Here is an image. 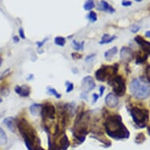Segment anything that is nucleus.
Listing matches in <instances>:
<instances>
[{"label": "nucleus", "mask_w": 150, "mask_h": 150, "mask_svg": "<svg viewBox=\"0 0 150 150\" xmlns=\"http://www.w3.org/2000/svg\"><path fill=\"white\" fill-rule=\"evenodd\" d=\"M116 39L115 36H109V35H105L102 37V40L100 42V44H106V43H109L112 41H113Z\"/></svg>", "instance_id": "obj_17"}, {"label": "nucleus", "mask_w": 150, "mask_h": 150, "mask_svg": "<svg viewBox=\"0 0 150 150\" xmlns=\"http://www.w3.org/2000/svg\"><path fill=\"white\" fill-rule=\"evenodd\" d=\"M1 101H2V100H1V99H0V102H1Z\"/></svg>", "instance_id": "obj_38"}, {"label": "nucleus", "mask_w": 150, "mask_h": 150, "mask_svg": "<svg viewBox=\"0 0 150 150\" xmlns=\"http://www.w3.org/2000/svg\"><path fill=\"white\" fill-rule=\"evenodd\" d=\"M146 76H147V79L150 82V65L147 66V68H146Z\"/></svg>", "instance_id": "obj_26"}, {"label": "nucleus", "mask_w": 150, "mask_h": 150, "mask_svg": "<svg viewBox=\"0 0 150 150\" xmlns=\"http://www.w3.org/2000/svg\"><path fill=\"white\" fill-rule=\"evenodd\" d=\"M2 64H3V60H2V58H0V67L2 66Z\"/></svg>", "instance_id": "obj_34"}, {"label": "nucleus", "mask_w": 150, "mask_h": 150, "mask_svg": "<svg viewBox=\"0 0 150 150\" xmlns=\"http://www.w3.org/2000/svg\"><path fill=\"white\" fill-rule=\"evenodd\" d=\"M3 124L7 126L11 132H15V127H16V124L14 122V119L13 117H7L4 119L3 120Z\"/></svg>", "instance_id": "obj_12"}, {"label": "nucleus", "mask_w": 150, "mask_h": 150, "mask_svg": "<svg viewBox=\"0 0 150 150\" xmlns=\"http://www.w3.org/2000/svg\"><path fill=\"white\" fill-rule=\"evenodd\" d=\"M93 97H94V101H93V104H94V103L96 102L97 99H98V95L96 94H93Z\"/></svg>", "instance_id": "obj_30"}, {"label": "nucleus", "mask_w": 150, "mask_h": 150, "mask_svg": "<svg viewBox=\"0 0 150 150\" xmlns=\"http://www.w3.org/2000/svg\"><path fill=\"white\" fill-rule=\"evenodd\" d=\"M66 85H67V89H66V92L67 93H70L71 91L73 90V88H74V85L73 83H66Z\"/></svg>", "instance_id": "obj_25"}, {"label": "nucleus", "mask_w": 150, "mask_h": 150, "mask_svg": "<svg viewBox=\"0 0 150 150\" xmlns=\"http://www.w3.org/2000/svg\"><path fill=\"white\" fill-rule=\"evenodd\" d=\"M47 91L48 93H50L51 94H53V96H55L57 98H61V94H58V92L54 90L53 88H51V87H48L47 88Z\"/></svg>", "instance_id": "obj_22"}, {"label": "nucleus", "mask_w": 150, "mask_h": 150, "mask_svg": "<svg viewBox=\"0 0 150 150\" xmlns=\"http://www.w3.org/2000/svg\"><path fill=\"white\" fill-rule=\"evenodd\" d=\"M54 42H55V44L58 45V46L64 47L65 44V39L61 36L56 37L55 39H54Z\"/></svg>", "instance_id": "obj_19"}, {"label": "nucleus", "mask_w": 150, "mask_h": 150, "mask_svg": "<svg viewBox=\"0 0 150 150\" xmlns=\"http://www.w3.org/2000/svg\"><path fill=\"white\" fill-rule=\"evenodd\" d=\"M19 41H20V39H19L18 36L13 37V42H15V43H17V42H19Z\"/></svg>", "instance_id": "obj_31"}, {"label": "nucleus", "mask_w": 150, "mask_h": 150, "mask_svg": "<svg viewBox=\"0 0 150 150\" xmlns=\"http://www.w3.org/2000/svg\"><path fill=\"white\" fill-rule=\"evenodd\" d=\"M94 7V0H88L87 3H85L84 9L86 10H90Z\"/></svg>", "instance_id": "obj_20"}, {"label": "nucleus", "mask_w": 150, "mask_h": 150, "mask_svg": "<svg viewBox=\"0 0 150 150\" xmlns=\"http://www.w3.org/2000/svg\"><path fill=\"white\" fill-rule=\"evenodd\" d=\"M146 59H147V56L146 55L138 56L137 61H136V62H137V64H142V63H143V62H144V61H145Z\"/></svg>", "instance_id": "obj_24"}, {"label": "nucleus", "mask_w": 150, "mask_h": 150, "mask_svg": "<svg viewBox=\"0 0 150 150\" xmlns=\"http://www.w3.org/2000/svg\"><path fill=\"white\" fill-rule=\"evenodd\" d=\"M134 40L137 42V43L139 45L140 47H142V49L143 50V51L145 52L146 54L148 55H150V42L145 40L142 36H136Z\"/></svg>", "instance_id": "obj_8"}, {"label": "nucleus", "mask_w": 150, "mask_h": 150, "mask_svg": "<svg viewBox=\"0 0 150 150\" xmlns=\"http://www.w3.org/2000/svg\"><path fill=\"white\" fill-rule=\"evenodd\" d=\"M61 143H62V149L65 150L68 149V147L69 146V142L68 138L66 137L65 135L64 136V138H62L61 139Z\"/></svg>", "instance_id": "obj_21"}, {"label": "nucleus", "mask_w": 150, "mask_h": 150, "mask_svg": "<svg viewBox=\"0 0 150 150\" xmlns=\"http://www.w3.org/2000/svg\"><path fill=\"white\" fill-rule=\"evenodd\" d=\"M135 1H136V2H142V1H143V0H135Z\"/></svg>", "instance_id": "obj_36"}, {"label": "nucleus", "mask_w": 150, "mask_h": 150, "mask_svg": "<svg viewBox=\"0 0 150 150\" xmlns=\"http://www.w3.org/2000/svg\"><path fill=\"white\" fill-rule=\"evenodd\" d=\"M117 52H118L117 47H114L111 48L110 50H108V51H106V53H105V58H106V59L108 60V61H110L111 58H112L114 55H116Z\"/></svg>", "instance_id": "obj_15"}, {"label": "nucleus", "mask_w": 150, "mask_h": 150, "mask_svg": "<svg viewBox=\"0 0 150 150\" xmlns=\"http://www.w3.org/2000/svg\"><path fill=\"white\" fill-rule=\"evenodd\" d=\"M104 90H105V87H100V95L101 96H102L103 95V93H104Z\"/></svg>", "instance_id": "obj_32"}, {"label": "nucleus", "mask_w": 150, "mask_h": 150, "mask_svg": "<svg viewBox=\"0 0 150 150\" xmlns=\"http://www.w3.org/2000/svg\"><path fill=\"white\" fill-rule=\"evenodd\" d=\"M7 143V136L4 130L0 127V145H5Z\"/></svg>", "instance_id": "obj_16"}, {"label": "nucleus", "mask_w": 150, "mask_h": 150, "mask_svg": "<svg viewBox=\"0 0 150 150\" xmlns=\"http://www.w3.org/2000/svg\"><path fill=\"white\" fill-rule=\"evenodd\" d=\"M95 83L94 81V79L93 77L90 76H86L83 79V81H82V87H83V90H84L85 93L90 92V90H92L95 88Z\"/></svg>", "instance_id": "obj_7"}, {"label": "nucleus", "mask_w": 150, "mask_h": 150, "mask_svg": "<svg viewBox=\"0 0 150 150\" xmlns=\"http://www.w3.org/2000/svg\"><path fill=\"white\" fill-rule=\"evenodd\" d=\"M120 58L123 62L127 63L133 59V53L131 50L128 47H123L120 50Z\"/></svg>", "instance_id": "obj_9"}, {"label": "nucleus", "mask_w": 150, "mask_h": 150, "mask_svg": "<svg viewBox=\"0 0 150 150\" xmlns=\"http://www.w3.org/2000/svg\"><path fill=\"white\" fill-rule=\"evenodd\" d=\"M105 126H106V132L110 137L116 139L128 138L129 137V131L122 123L121 117L119 115L108 117Z\"/></svg>", "instance_id": "obj_1"}, {"label": "nucleus", "mask_w": 150, "mask_h": 150, "mask_svg": "<svg viewBox=\"0 0 150 150\" xmlns=\"http://www.w3.org/2000/svg\"><path fill=\"white\" fill-rule=\"evenodd\" d=\"M72 47L76 50H83L84 48V42H77L74 40L72 42Z\"/></svg>", "instance_id": "obj_18"}, {"label": "nucleus", "mask_w": 150, "mask_h": 150, "mask_svg": "<svg viewBox=\"0 0 150 150\" xmlns=\"http://www.w3.org/2000/svg\"><path fill=\"white\" fill-rule=\"evenodd\" d=\"M98 10H99L106 11V12H109V13H113L115 10H114L109 4L106 1H101L99 3V6H98Z\"/></svg>", "instance_id": "obj_13"}, {"label": "nucleus", "mask_w": 150, "mask_h": 150, "mask_svg": "<svg viewBox=\"0 0 150 150\" xmlns=\"http://www.w3.org/2000/svg\"><path fill=\"white\" fill-rule=\"evenodd\" d=\"M42 106L40 104H34L30 106V112L33 116H39L40 113H42Z\"/></svg>", "instance_id": "obj_14"}, {"label": "nucleus", "mask_w": 150, "mask_h": 150, "mask_svg": "<svg viewBox=\"0 0 150 150\" xmlns=\"http://www.w3.org/2000/svg\"><path fill=\"white\" fill-rule=\"evenodd\" d=\"M88 18L90 21H92V22H94V21H97V14L94 11H90L89 13V15H88Z\"/></svg>", "instance_id": "obj_23"}, {"label": "nucleus", "mask_w": 150, "mask_h": 150, "mask_svg": "<svg viewBox=\"0 0 150 150\" xmlns=\"http://www.w3.org/2000/svg\"><path fill=\"white\" fill-rule=\"evenodd\" d=\"M148 132H149V134L150 135V125L148 126Z\"/></svg>", "instance_id": "obj_35"}, {"label": "nucleus", "mask_w": 150, "mask_h": 150, "mask_svg": "<svg viewBox=\"0 0 150 150\" xmlns=\"http://www.w3.org/2000/svg\"><path fill=\"white\" fill-rule=\"evenodd\" d=\"M37 150H43V149H38Z\"/></svg>", "instance_id": "obj_37"}, {"label": "nucleus", "mask_w": 150, "mask_h": 150, "mask_svg": "<svg viewBox=\"0 0 150 150\" xmlns=\"http://www.w3.org/2000/svg\"><path fill=\"white\" fill-rule=\"evenodd\" d=\"M15 91L17 94H19L21 97H28L30 94L31 90L27 86H22V87L17 86L15 87Z\"/></svg>", "instance_id": "obj_11"}, {"label": "nucleus", "mask_w": 150, "mask_h": 150, "mask_svg": "<svg viewBox=\"0 0 150 150\" xmlns=\"http://www.w3.org/2000/svg\"><path fill=\"white\" fill-rule=\"evenodd\" d=\"M145 35L147 37H149L150 38V31H149V32H147L146 33H145Z\"/></svg>", "instance_id": "obj_33"}, {"label": "nucleus", "mask_w": 150, "mask_h": 150, "mask_svg": "<svg viewBox=\"0 0 150 150\" xmlns=\"http://www.w3.org/2000/svg\"><path fill=\"white\" fill-rule=\"evenodd\" d=\"M106 104L110 108H115L119 104L118 97L112 93H109L106 97Z\"/></svg>", "instance_id": "obj_10"}, {"label": "nucleus", "mask_w": 150, "mask_h": 150, "mask_svg": "<svg viewBox=\"0 0 150 150\" xmlns=\"http://www.w3.org/2000/svg\"><path fill=\"white\" fill-rule=\"evenodd\" d=\"M109 66H104L98 69L96 72H95V76L97 80L101 82H105L107 79H109V76L111 75L116 74L115 72H109Z\"/></svg>", "instance_id": "obj_5"}, {"label": "nucleus", "mask_w": 150, "mask_h": 150, "mask_svg": "<svg viewBox=\"0 0 150 150\" xmlns=\"http://www.w3.org/2000/svg\"><path fill=\"white\" fill-rule=\"evenodd\" d=\"M130 91L137 99H145L149 97L150 86L140 79H135L130 83Z\"/></svg>", "instance_id": "obj_2"}, {"label": "nucleus", "mask_w": 150, "mask_h": 150, "mask_svg": "<svg viewBox=\"0 0 150 150\" xmlns=\"http://www.w3.org/2000/svg\"><path fill=\"white\" fill-rule=\"evenodd\" d=\"M19 35H20V37H21V39H23V40L25 39V35H24V30H23V28L19 29Z\"/></svg>", "instance_id": "obj_27"}, {"label": "nucleus", "mask_w": 150, "mask_h": 150, "mask_svg": "<svg viewBox=\"0 0 150 150\" xmlns=\"http://www.w3.org/2000/svg\"><path fill=\"white\" fill-rule=\"evenodd\" d=\"M132 119L138 126L142 128L145 127L149 121V112L145 108H140L138 107L132 108L131 111Z\"/></svg>", "instance_id": "obj_3"}, {"label": "nucleus", "mask_w": 150, "mask_h": 150, "mask_svg": "<svg viewBox=\"0 0 150 150\" xmlns=\"http://www.w3.org/2000/svg\"><path fill=\"white\" fill-rule=\"evenodd\" d=\"M108 83L112 87L113 93L117 96H123L126 92V83L123 77L117 76L111 79V82Z\"/></svg>", "instance_id": "obj_4"}, {"label": "nucleus", "mask_w": 150, "mask_h": 150, "mask_svg": "<svg viewBox=\"0 0 150 150\" xmlns=\"http://www.w3.org/2000/svg\"><path fill=\"white\" fill-rule=\"evenodd\" d=\"M47 40H43V41H42V42H37V46H38V47H39V48L42 47V46H43V45H44L45 42H46V41H47Z\"/></svg>", "instance_id": "obj_29"}, {"label": "nucleus", "mask_w": 150, "mask_h": 150, "mask_svg": "<svg viewBox=\"0 0 150 150\" xmlns=\"http://www.w3.org/2000/svg\"><path fill=\"white\" fill-rule=\"evenodd\" d=\"M131 1H127V0H124L123 1V3H122V4H123V6H129L131 5Z\"/></svg>", "instance_id": "obj_28"}, {"label": "nucleus", "mask_w": 150, "mask_h": 150, "mask_svg": "<svg viewBox=\"0 0 150 150\" xmlns=\"http://www.w3.org/2000/svg\"><path fill=\"white\" fill-rule=\"evenodd\" d=\"M55 108L52 105L50 104H46L42 106V114L43 118H48L53 119L55 118Z\"/></svg>", "instance_id": "obj_6"}]
</instances>
